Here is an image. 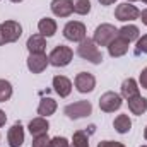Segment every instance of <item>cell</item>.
Instances as JSON below:
<instances>
[{
  "mask_svg": "<svg viewBox=\"0 0 147 147\" xmlns=\"http://www.w3.org/2000/svg\"><path fill=\"white\" fill-rule=\"evenodd\" d=\"M77 55H79L80 58H84V60L94 63V65H98V63L103 62V55H101L98 45H96L92 39H89V38H86L84 41L79 43V46H77Z\"/></svg>",
  "mask_w": 147,
  "mask_h": 147,
  "instance_id": "cell-1",
  "label": "cell"
},
{
  "mask_svg": "<svg viewBox=\"0 0 147 147\" xmlns=\"http://www.w3.org/2000/svg\"><path fill=\"white\" fill-rule=\"evenodd\" d=\"M48 58H50V65H53V67H67L72 62L74 51L72 48H69L65 45H58L51 50Z\"/></svg>",
  "mask_w": 147,
  "mask_h": 147,
  "instance_id": "cell-2",
  "label": "cell"
},
{
  "mask_svg": "<svg viewBox=\"0 0 147 147\" xmlns=\"http://www.w3.org/2000/svg\"><path fill=\"white\" fill-rule=\"evenodd\" d=\"M116 36H118V29H116L113 24H101V26L96 28L92 41H94L98 46H108Z\"/></svg>",
  "mask_w": 147,
  "mask_h": 147,
  "instance_id": "cell-3",
  "label": "cell"
},
{
  "mask_svg": "<svg viewBox=\"0 0 147 147\" xmlns=\"http://www.w3.org/2000/svg\"><path fill=\"white\" fill-rule=\"evenodd\" d=\"M63 113L70 118V120H79V118H86L92 113V105L89 101H75L72 105H67Z\"/></svg>",
  "mask_w": 147,
  "mask_h": 147,
  "instance_id": "cell-4",
  "label": "cell"
},
{
  "mask_svg": "<svg viewBox=\"0 0 147 147\" xmlns=\"http://www.w3.org/2000/svg\"><path fill=\"white\" fill-rule=\"evenodd\" d=\"M63 36L67 38L69 41H74V43H80L84 41L87 33H86V26L79 21H70L65 24L63 28Z\"/></svg>",
  "mask_w": 147,
  "mask_h": 147,
  "instance_id": "cell-5",
  "label": "cell"
},
{
  "mask_svg": "<svg viewBox=\"0 0 147 147\" xmlns=\"http://www.w3.org/2000/svg\"><path fill=\"white\" fill-rule=\"evenodd\" d=\"M115 17L118 21H121V22H130V21H135V19L140 17V10L135 5H132L130 2H123L120 5H116Z\"/></svg>",
  "mask_w": 147,
  "mask_h": 147,
  "instance_id": "cell-6",
  "label": "cell"
},
{
  "mask_svg": "<svg viewBox=\"0 0 147 147\" xmlns=\"http://www.w3.org/2000/svg\"><path fill=\"white\" fill-rule=\"evenodd\" d=\"M121 105H123L121 96L116 94V92H113V91L105 92L99 98V108H101V111H105V113H115L116 110L121 108Z\"/></svg>",
  "mask_w": 147,
  "mask_h": 147,
  "instance_id": "cell-7",
  "label": "cell"
},
{
  "mask_svg": "<svg viewBox=\"0 0 147 147\" xmlns=\"http://www.w3.org/2000/svg\"><path fill=\"white\" fill-rule=\"evenodd\" d=\"M74 84H75V87H77V91H79V92L87 94V92H92V91H94V87H96V79H94V75H92V74L80 72V74H77V75H75Z\"/></svg>",
  "mask_w": 147,
  "mask_h": 147,
  "instance_id": "cell-8",
  "label": "cell"
},
{
  "mask_svg": "<svg viewBox=\"0 0 147 147\" xmlns=\"http://www.w3.org/2000/svg\"><path fill=\"white\" fill-rule=\"evenodd\" d=\"M48 65H50V58L45 53H29L28 69L33 74H41L43 70H46Z\"/></svg>",
  "mask_w": 147,
  "mask_h": 147,
  "instance_id": "cell-9",
  "label": "cell"
},
{
  "mask_svg": "<svg viewBox=\"0 0 147 147\" xmlns=\"http://www.w3.org/2000/svg\"><path fill=\"white\" fill-rule=\"evenodd\" d=\"M2 29H3V36L7 39V43H16L22 34V26L17 21H5V22H2Z\"/></svg>",
  "mask_w": 147,
  "mask_h": 147,
  "instance_id": "cell-10",
  "label": "cell"
},
{
  "mask_svg": "<svg viewBox=\"0 0 147 147\" xmlns=\"http://www.w3.org/2000/svg\"><path fill=\"white\" fill-rule=\"evenodd\" d=\"M24 127L21 123H14L10 128H9V134H7V142L10 147H21L24 144Z\"/></svg>",
  "mask_w": 147,
  "mask_h": 147,
  "instance_id": "cell-11",
  "label": "cell"
},
{
  "mask_svg": "<svg viewBox=\"0 0 147 147\" xmlns=\"http://www.w3.org/2000/svg\"><path fill=\"white\" fill-rule=\"evenodd\" d=\"M128 45H130V43H128L127 39H123L121 36H116L110 45H108V53H110V57H113V58L123 57V55L128 51Z\"/></svg>",
  "mask_w": 147,
  "mask_h": 147,
  "instance_id": "cell-12",
  "label": "cell"
},
{
  "mask_svg": "<svg viewBox=\"0 0 147 147\" xmlns=\"http://www.w3.org/2000/svg\"><path fill=\"white\" fill-rule=\"evenodd\" d=\"M53 89L60 98H67L72 92V82L65 75H55L53 77Z\"/></svg>",
  "mask_w": 147,
  "mask_h": 147,
  "instance_id": "cell-13",
  "label": "cell"
},
{
  "mask_svg": "<svg viewBox=\"0 0 147 147\" xmlns=\"http://www.w3.org/2000/svg\"><path fill=\"white\" fill-rule=\"evenodd\" d=\"M29 134L33 137H38V135H45L48 134V128H50V123L45 116H38V118H33L29 121Z\"/></svg>",
  "mask_w": 147,
  "mask_h": 147,
  "instance_id": "cell-14",
  "label": "cell"
},
{
  "mask_svg": "<svg viewBox=\"0 0 147 147\" xmlns=\"http://www.w3.org/2000/svg\"><path fill=\"white\" fill-rule=\"evenodd\" d=\"M50 7H51V12L57 17H69L74 12L72 2L70 0H53Z\"/></svg>",
  "mask_w": 147,
  "mask_h": 147,
  "instance_id": "cell-15",
  "label": "cell"
},
{
  "mask_svg": "<svg viewBox=\"0 0 147 147\" xmlns=\"http://www.w3.org/2000/svg\"><path fill=\"white\" fill-rule=\"evenodd\" d=\"M26 46H28L29 53H45V50H46V39H45L43 34H33V36H29Z\"/></svg>",
  "mask_w": 147,
  "mask_h": 147,
  "instance_id": "cell-16",
  "label": "cell"
},
{
  "mask_svg": "<svg viewBox=\"0 0 147 147\" xmlns=\"http://www.w3.org/2000/svg\"><path fill=\"white\" fill-rule=\"evenodd\" d=\"M127 101H128V110H130L132 115L140 116V115H144L147 111V99L142 98L140 94H139V96H134V98H130V99H127Z\"/></svg>",
  "mask_w": 147,
  "mask_h": 147,
  "instance_id": "cell-17",
  "label": "cell"
},
{
  "mask_svg": "<svg viewBox=\"0 0 147 147\" xmlns=\"http://www.w3.org/2000/svg\"><path fill=\"white\" fill-rule=\"evenodd\" d=\"M139 84H137V80L135 79H132V77H128V79H125L123 80V84H121V98H125V99H130V98H134V96H139L140 92H139Z\"/></svg>",
  "mask_w": 147,
  "mask_h": 147,
  "instance_id": "cell-18",
  "label": "cell"
},
{
  "mask_svg": "<svg viewBox=\"0 0 147 147\" xmlns=\"http://www.w3.org/2000/svg\"><path fill=\"white\" fill-rule=\"evenodd\" d=\"M38 31H39V34H43L45 38H51L57 33V22H55V19H51V17H43V19L38 22Z\"/></svg>",
  "mask_w": 147,
  "mask_h": 147,
  "instance_id": "cell-19",
  "label": "cell"
},
{
  "mask_svg": "<svg viewBox=\"0 0 147 147\" xmlns=\"http://www.w3.org/2000/svg\"><path fill=\"white\" fill-rule=\"evenodd\" d=\"M57 111V101L51 99V98H43L38 105V115L39 116H45L48 118L50 115H53Z\"/></svg>",
  "mask_w": 147,
  "mask_h": 147,
  "instance_id": "cell-20",
  "label": "cell"
},
{
  "mask_svg": "<svg viewBox=\"0 0 147 147\" xmlns=\"http://www.w3.org/2000/svg\"><path fill=\"white\" fill-rule=\"evenodd\" d=\"M118 36H121L123 39H127L128 43L132 41H137L140 38V33H139V28L134 26V24H125L123 28L118 29Z\"/></svg>",
  "mask_w": 147,
  "mask_h": 147,
  "instance_id": "cell-21",
  "label": "cell"
},
{
  "mask_svg": "<svg viewBox=\"0 0 147 147\" xmlns=\"http://www.w3.org/2000/svg\"><path fill=\"white\" fill-rule=\"evenodd\" d=\"M113 127L118 134H128L132 128V120L128 115H118L113 121Z\"/></svg>",
  "mask_w": 147,
  "mask_h": 147,
  "instance_id": "cell-22",
  "label": "cell"
},
{
  "mask_svg": "<svg viewBox=\"0 0 147 147\" xmlns=\"http://www.w3.org/2000/svg\"><path fill=\"white\" fill-rule=\"evenodd\" d=\"M70 147H89V137H87V134L82 132V130L74 132Z\"/></svg>",
  "mask_w": 147,
  "mask_h": 147,
  "instance_id": "cell-23",
  "label": "cell"
},
{
  "mask_svg": "<svg viewBox=\"0 0 147 147\" xmlns=\"http://www.w3.org/2000/svg\"><path fill=\"white\" fill-rule=\"evenodd\" d=\"M70 2H72V9L75 14L86 16L91 12V2L89 0H70Z\"/></svg>",
  "mask_w": 147,
  "mask_h": 147,
  "instance_id": "cell-24",
  "label": "cell"
},
{
  "mask_svg": "<svg viewBox=\"0 0 147 147\" xmlns=\"http://www.w3.org/2000/svg\"><path fill=\"white\" fill-rule=\"evenodd\" d=\"M12 96V84L5 79H0V103L9 101Z\"/></svg>",
  "mask_w": 147,
  "mask_h": 147,
  "instance_id": "cell-25",
  "label": "cell"
},
{
  "mask_svg": "<svg viewBox=\"0 0 147 147\" xmlns=\"http://www.w3.org/2000/svg\"><path fill=\"white\" fill-rule=\"evenodd\" d=\"M33 147H50V137H48V134L34 137L33 139Z\"/></svg>",
  "mask_w": 147,
  "mask_h": 147,
  "instance_id": "cell-26",
  "label": "cell"
},
{
  "mask_svg": "<svg viewBox=\"0 0 147 147\" xmlns=\"http://www.w3.org/2000/svg\"><path fill=\"white\" fill-rule=\"evenodd\" d=\"M50 147H70V142L65 137H53L50 139Z\"/></svg>",
  "mask_w": 147,
  "mask_h": 147,
  "instance_id": "cell-27",
  "label": "cell"
},
{
  "mask_svg": "<svg viewBox=\"0 0 147 147\" xmlns=\"http://www.w3.org/2000/svg\"><path fill=\"white\" fill-rule=\"evenodd\" d=\"M137 53H144L147 55V34H144L142 38L137 39V48H135Z\"/></svg>",
  "mask_w": 147,
  "mask_h": 147,
  "instance_id": "cell-28",
  "label": "cell"
},
{
  "mask_svg": "<svg viewBox=\"0 0 147 147\" xmlns=\"http://www.w3.org/2000/svg\"><path fill=\"white\" fill-rule=\"evenodd\" d=\"M98 147H125L121 142H115V140H101Z\"/></svg>",
  "mask_w": 147,
  "mask_h": 147,
  "instance_id": "cell-29",
  "label": "cell"
},
{
  "mask_svg": "<svg viewBox=\"0 0 147 147\" xmlns=\"http://www.w3.org/2000/svg\"><path fill=\"white\" fill-rule=\"evenodd\" d=\"M139 82H140V86L147 89V67L146 69H142V72H140V77H139Z\"/></svg>",
  "mask_w": 147,
  "mask_h": 147,
  "instance_id": "cell-30",
  "label": "cell"
},
{
  "mask_svg": "<svg viewBox=\"0 0 147 147\" xmlns=\"http://www.w3.org/2000/svg\"><path fill=\"white\" fill-rule=\"evenodd\" d=\"M5 121H7V115H5V111L3 110H0V127H3Z\"/></svg>",
  "mask_w": 147,
  "mask_h": 147,
  "instance_id": "cell-31",
  "label": "cell"
},
{
  "mask_svg": "<svg viewBox=\"0 0 147 147\" xmlns=\"http://www.w3.org/2000/svg\"><path fill=\"white\" fill-rule=\"evenodd\" d=\"M140 21H142V22L147 26V9H144V10L140 12Z\"/></svg>",
  "mask_w": 147,
  "mask_h": 147,
  "instance_id": "cell-32",
  "label": "cell"
},
{
  "mask_svg": "<svg viewBox=\"0 0 147 147\" xmlns=\"http://www.w3.org/2000/svg\"><path fill=\"white\" fill-rule=\"evenodd\" d=\"M5 43H7V39H5V36H3V29H2V24H0V46L5 45Z\"/></svg>",
  "mask_w": 147,
  "mask_h": 147,
  "instance_id": "cell-33",
  "label": "cell"
},
{
  "mask_svg": "<svg viewBox=\"0 0 147 147\" xmlns=\"http://www.w3.org/2000/svg\"><path fill=\"white\" fill-rule=\"evenodd\" d=\"M98 2H99L101 5H111V3H115L116 0H98Z\"/></svg>",
  "mask_w": 147,
  "mask_h": 147,
  "instance_id": "cell-34",
  "label": "cell"
},
{
  "mask_svg": "<svg viewBox=\"0 0 147 147\" xmlns=\"http://www.w3.org/2000/svg\"><path fill=\"white\" fill-rule=\"evenodd\" d=\"M144 139L147 140V127H146V130H144Z\"/></svg>",
  "mask_w": 147,
  "mask_h": 147,
  "instance_id": "cell-35",
  "label": "cell"
},
{
  "mask_svg": "<svg viewBox=\"0 0 147 147\" xmlns=\"http://www.w3.org/2000/svg\"><path fill=\"white\" fill-rule=\"evenodd\" d=\"M10 2H14V3H19V2H22V0H10Z\"/></svg>",
  "mask_w": 147,
  "mask_h": 147,
  "instance_id": "cell-36",
  "label": "cell"
},
{
  "mask_svg": "<svg viewBox=\"0 0 147 147\" xmlns=\"http://www.w3.org/2000/svg\"><path fill=\"white\" fill-rule=\"evenodd\" d=\"M128 2H137V0H128Z\"/></svg>",
  "mask_w": 147,
  "mask_h": 147,
  "instance_id": "cell-37",
  "label": "cell"
},
{
  "mask_svg": "<svg viewBox=\"0 0 147 147\" xmlns=\"http://www.w3.org/2000/svg\"><path fill=\"white\" fill-rule=\"evenodd\" d=\"M142 2H144V3H147V0H142Z\"/></svg>",
  "mask_w": 147,
  "mask_h": 147,
  "instance_id": "cell-38",
  "label": "cell"
},
{
  "mask_svg": "<svg viewBox=\"0 0 147 147\" xmlns=\"http://www.w3.org/2000/svg\"><path fill=\"white\" fill-rule=\"evenodd\" d=\"M140 147H147V146H140Z\"/></svg>",
  "mask_w": 147,
  "mask_h": 147,
  "instance_id": "cell-39",
  "label": "cell"
}]
</instances>
